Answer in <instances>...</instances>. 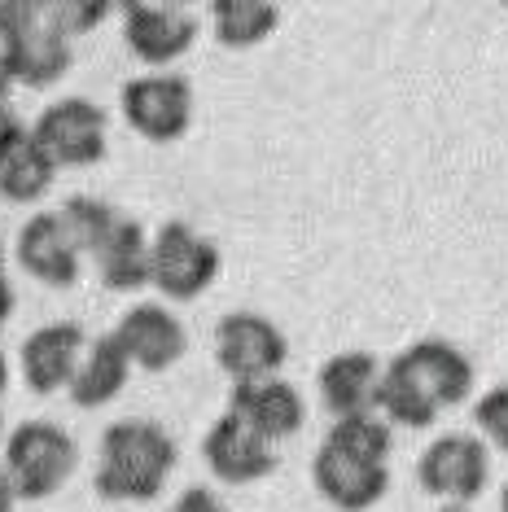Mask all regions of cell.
I'll use <instances>...</instances> for the list:
<instances>
[{"label":"cell","mask_w":508,"mask_h":512,"mask_svg":"<svg viewBox=\"0 0 508 512\" xmlns=\"http://www.w3.org/2000/svg\"><path fill=\"white\" fill-rule=\"evenodd\" d=\"M167 512H228V504L211 491V486H189Z\"/></svg>","instance_id":"obj_27"},{"label":"cell","mask_w":508,"mask_h":512,"mask_svg":"<svg viewBox=\"0 0 508 512\" xmlns=\"http://www.w3.org/2000/svg\"><path fill=\"white\" fill-rule=\"evenodd\" d=\"M500 512H508V482H504V491H500Z\"/></svg>","instance_id":"obj_34"},{"label":"cell","mask_w":508,"mask_h":512,"mask_svg":"<svg viewBox=\"0 0 508 512\" xmlns=\"http://www.w3.org/2000/svg\"><path fill=\"white\" fill-rule=\"evenodd\" d=\"M18 504V495H14V486H9V477L0 473V512H14Z\"/></svg>","instance_id":"obj_31"},{"label":"cell","mask_w":508,"mask_h":512,"mask_svg":"<svg viewBox=\"0 0 508 512\" xmlns=\"http://www.w3.org/2000/svg\"><path fill=\"white\" fill-rule=\"evenodd\" d=\"M285 359H290V337L281 324H272L259 311H228L215 324V364L237 381H259V377H281Z\"/></svg>","instance_id":"obj_8"},{"label":"cell","mask_w":508,"mask_h":512,"mask_svg":"<svg viewBox=\"0 0 508 512\" xmlns=\"http://www.w3.org/2000/svg\"><path fill=\"white\" fill-rule=\"evenodd\" d=\"M473 421L482 429V442H491L495 451L508 456V386H491L473 403Z\"/></svg>","instance_id":"obj_25"},{"label":"cell","mask_w":508,"mask_h":512,"mask_svg":"<svg viewBox=\"0 0 508 512\" xmlns=\"http://www.w3.org/2000/svg\"><path fill=\"white\" fill-rule=\"evenodd\" d=\"M219 246L211 237H202L184 219H167L163 228L149 237V285L163 298L189 302L206 294L219 276Z\"/></svg>","instance_id":"obj_4"},{"label":"cell","mask_w":508,"mask_h":512,"mask_svg":"<svg viewBox=\"0 0 508 512\" xmlns=\"http://www.w3.org/2000/svg\"><path fill=\"white\" fill-rule=\"evenodd\" d=\"M311 486L338 512H368L390 491V464H364L320 442L311 456Z\"/></svg>","instance_id":"obj_16"},{"label":"cell","mask_w":508,"mask_h":512,"mask_svg":"<svg viewBox=\"0 0 508 512\" xmlns=\"http://www.w3.org/2000/svg\"><path fill=\"white\" fill-rule=\"evenodd\" d=\"M390 364H395L403 377H408L412 386L438 407V412L473 399V381H478V372H473V359L460 351L456 342L421 337V342H412L408 351H399Z\"/></svg>","instance_id":"obj_10"},{"label":"cell","mask_w":508,"mask_h":512,"mask_svg":"<svg viewBox=\"0 0 508 512\" xmlns=\"http://www.w3.org/2000/svg\"><path fill=\"white\" fill-rule=\"evenodd\" d=\"M0 272H5V241H0Z\"/></svg>","instance_id":"obj_36"},{"label":"cell","mask_w":508,"mask_h":512,"mask_svg":"<svg viewBox=\"0 0 508 512\" xmlns=\"http://www.w3.org/2000/svg\"><path fill=\"white\" fill-rule=\"evenodd\" d=\"M119 14H123V44L149 71H167V66L180 62V57L193 49V40H198V18L180 5L127 0V5H119Z\"/></svg>","instance_id":"obj_9"},{"label":"cell","mask_w":508,"mask_h":512,"mask_svg":"<svg viewBox=\"0 0 508 512\" xmlns=\"http://www.w3.org/2000/svg\"><path fill=\"white\" fill-rule=\"evenodd\" d=\"M40 154L62 167H97L110 149V119L97 101L88 97H62L40 110V119L27 127Z\"/></svg>","instance_id":"obj_5"},{"label":"cell","mask_w":508,"mask_h":512,"mask_svg":"<svg viewBox=\"0 0 508 512\" xmlns=\"http://www.w3.org/2000/svg\"><path fill=\"white\" fill-rule=\"evenodd\" d=\"M9 92H14V71H9L5 53H0V106H9Z\"/></svg>","instance_id":"obj_30"},{"label":"cell","mask_w":508,"mask_h":512,"mask_svg":"<svg viewBox=\"0 0 508 512\" xmlns=\"http://www.w3.org/2000/svg\"><path fill=\"white\" fill-rule=\"evenodd\" d=\"M127 377H132V364H127L123 346L114 342V333L88 337L84 359H79V368H75L66 394H71L75 407H106V403H114L123 394Z\"/></svg>","instance_id":"obj_18"},{"label":"cell","mask_w":508,"mask_h":512,"mask_svg":"<svg viewBox=\"0 0 508 512\" xmlns=\"http://www.w3.org/2000/svg\"><path fill=\"white\" fill-rule=\"evenodd\" d=\"M228 412L241 416L254 434L268 438L272 447L294 438L307 425V403L294 381L285 377H259V381H237L228 394Z\"/></svg>","instance_id":"obj_15"},{"label":"cell","mask_w":508,"mask_h":512,"mask_svg":"<svg viewBox=\"0 0 508 512\" xmlns=\"http://www.w3.org/2000/svg\"><path fill=\"white\" fill-rule=\"evenodd\" d=\"M325 447L342 451V456H351V460H364V464H386L390 460V447H395V429L381 421L377 412L342 416V421L329 425Z\"/></svg>","instance_id":"obj_23"},{"label":"cell","mask_w":508,"mask_h":512,"mask_svg":"<svg viewBox=\"0 0 508 512\" xmlns=\"http://www.w3.org/2000/svg\"><path fill=\"white\" fill-rule=\"evenodd\" d=\"M202 456H206V469H211L219 482H228V486L263 482V477H272L276 464H281L272 442L259 438L233 412H224V416H215L211 421V429H206V438H202Z\"/></svg>","instance_id":"obj_13"},{"label":"cell","mask_w":508,"mask_h":512,"mask_svg":"<svg viewBox=\"0 0 508 512\" xmlns=\"http://www.w3.org/2000/svg\"><path fill=\"white\" fill-rule=\"evenodd\" d=\"M53 9H57V22H62L66 36H84V31L101 27L110 14L106 0H62V5L53 0Z\"/></svg>","instance_id":"obj_26"},{"label":"cell","mask_w":508,"mask_h":512,"mask_svg":"<svg viewBox=\"0 0 508 512\" xmlns=\"http://www.w3.org/2000/svg\"><path fill=\"white\" fill-rule=\"evenodd\" d=\"M176 456V438L158 421H145V416L114 421L101 434L92 491L110 504H149V499L163 495Z\"/></svg>","instance_id":"obj_1"},{"label":"cell","mask_w":508,"mask_h":512,"mask_svg":"<svg viewBox=\"0 0 508 512\" xmlns=\"http://www.w3.org/2000/svg\"><path fill=\"white\" fill-rule=\"evenodd\" d=\"M119 110L136 136H145L154 145H171L193 123V84L176 71L136 75L119 92Z\"/></svg>","instance_id":"obj_6"},{"label":"cell","mask_w":508,"mask_h":512,"mask_svg":"<svg viewBox=\"0 0 508 512\" xmlns=\"http://www.w3.org/2000/svg\"><path fill=\"white\" fill-rule=\"evenodd\" d=\"M18 141H27V123H22L9 106H0V162L14 154Z\"/></svg>","instance_id":"obj_28"},{"label":"cell","mask_w":508,"mask_h":512,"mask_svg":"<svg viewBox=\"0 0 508 512\" xmlns=\"http://www.w3.org/2000/svg\"><path fill=\"white\" fill-rule=\"evenodd\" d=\"M97 259V276L101 285L114 294H136L149 285V232L136 219H119V228L101 241Z\"/></svg>","instance_id":"obj_19"},{"label":"cell","mask_w":508,"mask_h":512,"mask_svg":"<svg viewBox=\"0 0 508 512\" xmlns=\"http://www.w3.org/2000/svg\"><path fill=\"white\" fill-rule=\"evenodd\" d=\"M0 447H5V412H0Z\"/></svg>","instance_id":"obj_35"},{"label":"cell","mask_w":508,"mask_h":512,"mask_svg":"<svg viewBox=\"0 0 508 512\" xmlns=\"http://www.w3.org/2000/svg\"><path fill=\"white\" fill-rule=\"evenodd\" d=\"M9 390V359H5V351H0V394Z\"/></svg>","instance_id":"obj_32"},{"label":"cell","mask_w":508,"mask_h":512,"mask_svg":"<svg viewBox=\"0 0 508 512\" xmlns=\"http://www.w3.org/2000/svg\"><path fill=\"white\" fill-rule=\"evenodd\" d=\"M84 346H88V333L75 320H53V324H40L36 333H27V342L18 351V368L27 390L31 394L66 390L79 359H84Z\"/></svg>","instance_id":"obj_14"},{"label":"cell","mask_w":508,"mask_h":512,"mask_svg":"<svg viewBox=\"0 0 508 512\" xmlns=\"http://www.w3.org/2000/svg\"><path fill=\"white\" fill-rule=\"evenodd\" d=\"M57 215H62V224L71 228L75 246L84 250L88 259L101 250V241H106L110 232L119 228V219H123L110 202H101V197H66L62 211H57Z\"/></svg>","instance_id":"obj_24"},{"label":"cell","mask_w":508,"mask_h":512,"mask_svg":"<svg viewBox=\"0 0 508 512\" xmlns=\"http://www.w3.org/2000/svg\"><path fill=\"white\" fill-rule=\"evenodd\" d=\"M281 27V5L272 0H215L211 31L224 49H259Z\"/></svg>","instance_id":"obj_20"},{"label":"cell","mask_w":508,"mask_h":512,"mask_svg":"<svg viewBox=\"0 0 508 512\" xmlns=\"http://www.w3.org/2000/svg\"><path fill=\"white\" fill-rule=\"evenodd\" d=\"M377 412H381V421H386L390 429H395V425H399V429H430L438 416H443L417 386H412L408 377H403L395 364H381Z\"/></svg>","instance_id":"obj_22"},{"label":"cell","mask_w":508,"mask_h":512,"mask_svg":"<svg viewBox=\"0 0 508 512\" xmlns=\"http://www.w3.org/2000/svg\"><path fill=\"white\" fill-rule=\"evenodd\" d=\"M14 263L31 276V281H40L49 289H71L79 281V267H84V250L75 246V237H71V228L62 224V215L40 211L18 228Z\"/></svg>","instance_id":"obj_12"},{"label":"cell","mask_w":508,"mask_h":512,"mask_svg":"<svg viewBox=\"0 0 508 512\" xmlns=\"http://www.w3.org/2000/svg\"><path fill=\"white\" fill-rule=\"evenodd\" d=\"M9 316H14V285H9V276L0 272V329L9 324Z\"/></svg>","instance_id":"obj_29"},{"label":"cell","mask_w":508,"mask_h":512,"mask_svg":"<svg viewBox=\"0 0 508 512\" xmlns=\"http://www.w3.org/2000/svg\"><path fill=\"white\" fill-rule=\"evenodd\" d=\"M53 180H57V167L40 154V145L31 141V132H27V141H18L14 154L0 162V197L14 206L40 202V197L53 189Z\"/></svg>","instance_id":"obj_21"},{"label":"cell","mask_w":508,"mask_h":512,"mask_svg":"<svg viewBox=\"0 0 508 512\" xmlns=\"http://www.w3.org/2000/svg\"><path fill=\"white\" fill-rule=\"evenodd\" d=\"M320 403L333 412V421L342 416L377 412V386H381V359L368 351H338L320 364Z\"/></svg>","instance_id":"obj_17"},{"label":"cell","mask_w":508,"mask_h":512,"mask_svg":"<svg viewBox=\"0 0 508 512\" xmlns=\"http://www.w3.org/2000/svg\"><path fill=\"white\" fill-rule=\"evenodd\" d=\"M5 477L18 499H49L71 482L79 447L62 425L53 421H22L5 434Z\"/></svg>","instance_id":"obj_3"},{"label":"cell","mask_w":508,"mask_h":512,"mask_svg":"<svg viewBox=\"0 0 508 512\" xmlns=\"http://www.w3.org/2000/svg\"><path fill=\"white\" fill-rule=\"evenodd\" d=\"M114 342L123 346L127 364L141 372H167L189 351V333H184L180 316L167 311L163 302H136V307H127L119 324H114Z\"/></svg>","instance_id":"obj_11"},{"label":"cell","mask_w":508,"mask_h":512,"mask_svg":"<svg viewBox=\"0 0 508 512\" xmlns=\"http://www.w3.org/2000/svg\"><path fill=\"white\" fill-rule=\"evenodd\" d=\"M438 512H478V508H469V504H447V508H438Z\"/></svg>","instance_id":"obj_33"},{"label":"cell","mask_w":508,"mask_h":512,"mask_svg":"<svg viewBox=\"0 0 508 512\" xmlns=\"http://www.w3.org/2000/svg\"><path fill=\"white\" fill-rule=\"evenodd\" d=\"M0 53L14 71V84L27 88L62 84L75 62L53 0H0Z\"/></svg>","instance_id":"obj_2"},{"label":"cell","mask_w":508,"mask_h":512,"mask_svg":"<svg viewBox=\"0 0 508 512\" xmlns=\"http://www.w3.org/2000/svg\"><path fill=\"white\" fill-rule=\"evenodd\" d=\"M491 482V451L482 438L465 434H443L417 456V486L425 495L443 499V504H469L487 491Z\"/></svg>","instance_id":"obj_7"}]
</instances>
